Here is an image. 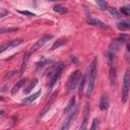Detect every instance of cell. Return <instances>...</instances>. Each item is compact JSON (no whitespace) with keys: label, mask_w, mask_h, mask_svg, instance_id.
Here are the masks:
<instances>
[{"label":"cell","mask_w":130,"mask_h":130,"mask_svg":"<svg viewBox=\"0 0 130 130\" xmlns=\"http://www.w3.org/2000/svg\"><path fill=\"white\" fill-rule=\"evenodd\" d=\"M95 77H96V58H94L89 65L88 72L86 74V82H87V91H86V96L89 98L93 91L94 87V82H95Z\"/></svg>","instance_id":"6da1fadb"},{"label":"cell","mask_w":130,"mask_h":130,"mask_svg":"<svg viewBox=\"0 0 130 130\" xmlns=\"http://www.w3.org/2000/svg\"><path fill=\"white\" fill-rule=\"evenodd\" d=\"M81 77V72L79 70H75L69 77L68 79V82H67V86H66V89H67V93H70L74 88L75 86L77 85L79 79Z\"/></svg>","instance_id":"7a4b0ae2"},{"label":"cell","mask_w":130,"mask_h":130,"mask_svg":"<svg viewBox=\"0 0 130 130\" xmlns=\"http://www.w3.org/2000/svg\"><path fill=\"white\" fill-rule=\"evenodd\" d=\"M64 66H65V64H64L63 62H60V63H58V64L55 66L54 72L52 73L53 76H52V78H51V80H50V83H49V89H52L53 86L56 84L57 80L60 78L61 73H62V70L64 69Z\"/></svg>","instance_id":"3957f363"},{"label":"cell","mask_w":130,"mask_h":130,"mask_svg":"<svg viewBox=\"0 0 130 130\" xmlns=\"http://www.w3.org/2000/svg\"><path fill=\"white\" fill-rule=\"evenodd\" d=\"M129 85H130V76H129V69L126 70L124 79H123V86H122V102L126 103L128 99V92H129Z\"/></svg>","instance_id":"277c9868"},{"label":"cell","mask_w":130,"mask_h":130,"mask_svg":"<svg viewBox=\"0 0 130 130\" xmlns=\"http://www.w3.org/2000/svg\"><path fill=\"white\" fill-rule=\"evenodd\" d=\"M52 38H53L52 35H45V36H43L41 39H39V40L36 42V44L30 48V50H29L28 52H29L30 54H31V53H35L36 51H38L39 49H41V48H42L49 40H51Z\"/></svg>","instance_id":"5b68a950"},{"label":"cell","mask_w":130,"mask_h":130,"mask_svg":"<svg viewBox=\"0 0 130 130\" xmlns=\"http://www.w3.org/2000/svg\"><path fill=\"white\" fill-rule=\"evenodd\" d=\"M22 43V40L18 39V40H10V41H6L4 42L2 45H0V54L3 53L4 51H6L7 49H10V48H13V47H16L18 45H20Z\"/></svg>","instance_id":"8992f818"},{"label":"cell","mask_w":130,"mask_h":130,"mask_svg":"<svg viewBox=\"0 0 130 130\" xmlns=\"http://www.w3.org/2000/svg\"><path fill=\"white\" fill-rule=\"evenodd\" d=\"M57 95H58V92H57V91H55V92H54V93H53V94L50 96V99H49L48 103L46 104L45 108H44V109H43V111L40 113V116H39L40 118H41V117H43V116H44V115H45V114L48 112V110L51 108V105L54 103V101H55V99H56V96H57Z\"/></svg>","instance_id":"52a82bcc"},{"label":"cell","mask_w":130,"mask_h":130,"mask_svg":"<svg viewBox=\"0 0 130 130\" xmlns=\"http://www.w3.org/2000/svg\"><path fill=\"white\" fill-rule=\"evenodd\" d=\"M77 114H78V111L76 110L75 112H73V113H71L70 114V116L66 119V121H65V123L63 124V126H62V128H61V130H67L68 128H69V126L71 125V123L75 120V118L77 117Z\"/></svg>","instance_id":"ba28073f"},{"label":"cell","mask_w":130,"mask_h":130,"mask_svg":"<svg viewBox=\"0 0 130 130\" xmlns=\"http://www.w3.org/2000/svg\"><path fill=\"white\" fill-rule=\"evenodd\" d=\"M99 107L102 111H106L109 107V98H108V94L107 93H104L101 99H100V104H99Z\"/></svg>","instance_id":"9c48e42d"},{"label":"cell","mask_w":130,"mask_h":130,"mask_svg":"<svg viewBox=\"0 0 130 130\" xmlns=\"http://www.w3.org/2000/svg\"><path fill=\"white\" fill-rule=\"evenodd\" d=\"M40 94H41V90H39V91H37L36 93H34L32 95H29V96H27V98H24L23 100H22V102H21V104H24V105H29V104H31L34 101H36L39 96H40Z\"/></svg>","instance_id":"30bf717a"},{"label":"cell","mask_w":130,"mask_h":130,"mask_svg":"<svg viewBox=\"0 0 130 130\" xmlns=\"http://www.w3.org/2000/svg\"><path fill=\"white\" fill-rule=\"evenodd\" d=\"M87 23H89L91 25H95V26L102 27V28H109V26L106 23H104L103 21H101L99 19H95V18H89V19H87Z\"/></svg>","instance_id":"8fae6325"},{"label":"cell","mask_w":130,"mask_h":130,"mask_svg":"<svg viewBox=\"0 0 130 130\" xmlns=\"http://www.w3.org/2000/svg\"><path fill=\"white\" fill-rule=\"evenodd\" d=\"M109 76H110V81H111V84H112V85H114V84L116 83V80H117V73H116V68H115V67L111 66Z\"/></svg>","instance_id":"7c38bea8"},{"label":"cell","mask_w":130,"mask_h":130,"mask_svg":"<svg viewBox=\"0 0 130 130\" xmlns=\"http://www.w3.org/2000/svg\"><path fill=\"white\" fill-rule=\"evenodd\" d=\"M26 81V78H21L20 80H18L15 84H14V86H13V88H12V90H11V93L12 94H14L16 91H18V89L24 84V82Z\"/></svg>","instance_id":"4fadbf2b"},{"label":"cell","mask_w":130,"mask_h":130,"mask_svg":"<svg viewBox=\"0 0 130 130\" xmlns=\"http://www.w3.org/2000/svg\"><path fill=\"white\" fill-rule=\"evenodd\" d=\"M29 56H30V53H29V52H26L25 55H24V58H23V60H22V64H21V68H20V74H22L23 71L25 70L26 65H27V62H28V60H29Z\"/></svg>","instance_id":"5bb4252c"},{"label":"cell","mask_w":130,"mask_h":130,"mask_svg":"<svg viewBox=\"0 0 130 130\" xmlns=\"http://www.w3.org/2000/svg\"><path fill=\"white\" fill-rule=\"evenodd\" d=\"M37 83H38V79L34 78V79H32V80L29 82V84L27 85V87H26V88L23 90V93H24V94H27V93H29V92L31 91V89H32V88H34V87L37 85Z\"/></svg>","instance_id":"9a60e30c"},{"label":"cell","mask_w":130,"mask_h":130,"mask_svg":"<svg viewBox=\"0 0 130 130\" xmlns=\"http://www.w3.org/2000/svg\"><path fill=\"white\" fill-rule=\"evenodd\" d=\"M87 112H88V107H87V105H86V107H85V112H84V119H83V121H82V124H81L79 130H86V128H87Z\"/></svg>","instance_id":"2e32d148"},{"label":"cell","mask_w":130,"mask_h":130,"mask_svg":"<svg viewBox=\"0 0 130 130\" xmlns=\"http://www.w3.org/2000/svg\"><path fill=\"white\" fill-rule=\"evenodd\" d=\"M74 104H75V98L73 96V98H71V99H70V101L68 102V104H67L66 108L64 109V113H65V114L69 113V112H70V111L72 110V108H73Z\"/></svg>","instance_id":"e0dca14e"},{"label":"cell","mask_w":130,"mask_h":130,"mask_svg":"<svg viewBox=\"0 0 130 130\" xmlns=\"http://www.w3.org/2000/svg\"><path fill=\"white\" fill-rule=\"evenodd\" d=\"M115 56H116V54H114V53H112V52H110V51H107V60H108V64L109 65H113V63H114V60H115Z\"/></svg>","instance_id":"ac0fdd59"},{"label":"cell","mask_w":130,"mask_h":130,"mask_svg":"<svg viewBox=\"0 0 130 130\" xmlns=\"http://www.w3.org/2000/svg\"><path fill=\"white\" fill-rule=\"evenodd\" d=\"M85 83H86V75H84V76L81 78V81H80V84H79V89H78V94H79V95L82 94Z\"/></svg>","instance_id":"d6986e66"},{"label":"cell","mask_w":130,"mask_h":130,"mask_svg":"<svg viewBox=\"0 0 130 130\" xmlns=\"http://www.w3.org/2000/svg\"><path fill=\"white\" fill-rule=\"evenodd\" d=\"M65 43H66V41H65V40H58V41H56V42L53 44V46L51 47V50L53 51V50H55V49H57V48H59V47L63 46Z\"/></svg>","instance_id":"ffe728a7"},{"label":"cell","mask_w":130,"mask_h":130,"mask_svg":"<svg viewBox=\"0 0 130 130\" xmlns=\"http://www.w3.org/2000/svg\"><path fill=\"white\" fill-rule=\"evenodd\" d=\"M18 28L17 27H5V28H0V34H4V32H12V31H15L17 30Z\"/></svg>","instance_id":"44dd1931"},{"label":"cell","mask_w":130,"mask_h":130,"mask_svg":"<svg viewBox=\"0 0 130 130\" xmlns=\"http://www.w3.org/2000/svg\"><path fill=\"white\" fill-rule=\"evenodd\" d=\"M54 11H55V12H58V13H64V12L66 11V9L63 8V7L60 6V5H56V6H54Z\"/></svg>","instance_id":"7402d4cb"},{"label":"cell","mask_w":130,"mask_h":130,"mask_svg":"<svg viewBox=\"0 0 130 130\" xmlns=\"http://www.w3.org/2000/svg\"><path fill=\"white\" fill-rule=\"evenodd\" d=\"M118 27L122 30H126V29L129 28V24H128V22H120L118 24Z\"/></svg>","instance_id":"603a6c76"},{"label":"cell","mask_w":130,"mask_h":130,"mask_svg":"<svg viewBox=\"0 0 130 130\" xmlns=\"http://www.w3.org/2000/svg\"><path fill=\"white\" fill-rule=\"evenodd\" d=\"M98 122H99L98 119H93V120H92V123H91V125H90L89 130H96V129H98Z\"/></svg>","instance_id":"cb8c5ba5"},{"label":"cell","mask_w":130,"mask_h":130,"mask_svg":"<svg viewBox=\"0 0 130 130\" xmlns=\"http://www.w3.org/2000/svg\"><path fill=\"white\" fill-rule=\"evenodd\" d=\"M109 11H110V13L112 14V15H114L115 17H118L119 16V13H118V11L115 9V8H112V7H110V8H107Z\"/></svg>","instance_id":"d4e9b609"},{"label":"cell","mask_w":130,"mask_h":130,"mask_svg":"<svg viewBox=\"0 0 130 130\" xmlns=\"http://www.w3.org/2000/svg\"><path fill=\"white\" fill-rule=\"evenodd\" d=\"M120 10H121V12L124 13L125 15H128V14H129V10H130V8H129V6H126V7H122Z\"/></svg>","instance_id":"484cf974"},{"label":"cell","mask_w":130,"mask_h":130,"mask_svg":"<svg viewBox=\"0 0 130 130\" xmlns=\"http://www.w3.org/2000/svg\"><path fill=\"white\" fill-rule=\"evenodd\" d=\"M96 3L101 6L102 9H107V3L104 2V1H96Z\"/></svg>","instance_id":"4316f807"},{"label":"cell","mask_w":130,"mask_h":130,"mask_svg":"<svg viewBox=\"0 0 130 130\" xmlns=\"http://www.w3.org/2000/svg\"><path fill=\"white\" fill-rule=\"evenodd\" d=\"M19 13H21V14H23V15H28V16H35V14L32 13V12H29V11H19Z\"/></svg>","instance_id":"83f0119b"},{"label":"cell","mask_w":130,"mask_h":130,"mask_svg":"<svg viewBox=\"0 0 130 130\" xmlns=\"http://www.w3.org/2000/svg\"><path fill=\"white\" fill-rule=\"evenodd\" d=\"M5 15H7V12H6V11H5L4 13H1V14H0V18L3 17V16H5Z\"/></svg>","instance_id":"f1b7e54d"},{"label":"cell","mask_w":130,"mask_h":130,"mask_svg":"<svg viewBox=\"0 0 130 130\" xmlns=\"http://www.w3.org/2000/svg\"><path fill=\"white\" fill-rule=\"evenodd\" d=\"M0 101H3V98L2 96H0Z\"/></svg>","instance_id":"f546056e"}]
</instances>
